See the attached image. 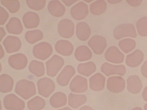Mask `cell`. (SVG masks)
<instances>
[{
	"label": "cell",
	"mask_w": 147,
	"mask_h": 110,
	"mask_svg": "<svg viewBox=\"0 0 147 110\" xmlns=\"http://www.w3.org/2000/svg\"><path fill=\"white\" fill-rule=\"evenodd\" d=\"M15 92L25 100L35 95L36 94V88L34 82L27 79L18 81L15 87Z\"/></svg>",
	"instance_id": "cell-1"
},
{
	"label": "cell",
	"mask_w": 147,
	"mask_h": 110,
	"mask_svg": "<svg viewBox=\"0 0 147 110\" xmlns=\"http://www.w3.org/2000/svg\"><path fill=\"white\" fill-rule=\"evenodd\" d=\"M113 36L116 40H120L124 37L136 38L137 33L135 27L132 24L125 23L118 25L113 30Z\"/></svg>",
	"instance_id": "cell-2"
},
{
	"label": "cell",
	"mask_w": 147,
	"mask_h": 110,
	"mask_svg": "<svg viewBox=\"0 0 147 110\" xmlns=\"http://www.w3.org/2000/svg\"><path fill=\"white\" fill-rule=\"evenodd\" d=\"M65 64V60L61 56L55 54L46 62L47 74L51 77L56 76Z\"/></svg>",
	"instance_id": "cell-3"
},
{
	"label": "cell",
	"mask_w": 147,
	"mask_h": 110,
	"mask_svg": "<svg viewBox=\"0 0 147 110\" xmlns=\"http://www.w3.org/2000/svg\"><path fill=\"white\" fill-rule=\"evenodd\" d=\"M53 53V48L49 43L43 41L34 46L33 54L37 59L45 60L50 57Z\"/></svg>",
	"instance_id": "cell-4"
},
{
	"label": "cell",
	"mask_w": 147,
	"mask_h": 110,
	"mask_svg": "<svg viewBox=\"0 0 147 110\" xmlns=\"http://www.w3.org/2000/svg\"><path fill=\"white\" fill-rule=\"evenodd\" d=\"M38 94L45 98H48L55 91V82L50 78L45 77L39 79L37 82Z\"/></svg>",
	"instance_id": "cell-5"
},
{
	"label": "cell",
	"mask_w": 147,
	"mask_h": 110,
	"mask_svg": "<svg viewBox=\"0 0 147 110\" xmlns=\"http://www.w3.org/2000/svg\"><path fill=\"white\" fill-rule=\"evenodd\" d=\"M3 105L8 110H23L25 103L14 94H8L3 99Z\"/></svg>",
	"instance_id": "cell-6"
},
{
	"label": "cell",
	"mask_w": 147,
	"mask_h": 110,
	"mask_svg": "<svg viewBox=\"0 0 147 110\" xmlns=\"http://www.w3.org/2000/svg\"><path fill=\"white\" fill-rule=\"evenodd\" d=\"M58 31L62 38H70L75 32V24L70 19H62L58 25Z\"/></svg>",
	"instance_id": "cell-7"
},
{
	"label": "cell",
	"mask_w": 147,
	"mask_h": 110,
	"mask_svg": "<svg viewBox=\"0 0 147 110\" xmlns=\"http://www.w3.org/2000/svg\"><path fill=\"white\" fill-rule=\"evenodd\" d=\"M88 44L94 53L98 55L102 54L107 45L106 38L100 35L93 36L88 40Z\"/></svg>",
	"instance_id": "cell-8"
},
{
	"label": "cell",
	"mask_w": 147,
	"mask_h": 110,
	"mask_svg": "<svg viewBox=\"0 0 147 110\" xmlns=\"http://www.w3.org/2000/svg\"><path fill=\"white\" fill-rule=\"evenodd\" d=\"M106 86L108 90L111 92H122L125 88V80L121 76H111L108 78Z\"/></svg>",
	"instance_id": "cell-9"
},
{
	"label": "cell",
	"mask_w": 147,
	"mask_h": 110,
	"mask_svg": "<svg viewBox=\"0 0 147 110\" xmlns=\"http://www.w3.org/2000/svg\"><path fill=\"white\" fill-rule=\"evenodd\" d=\"M69 87L71 90L73 92H85L88 88V80L83 76L77 75L72 79Z\"/></svg>",
	"instance_id": "cell-10"
},
{
	"label": "cell",
	"mask_w": 147,
	"mask_h": 110,
	"mask_svg": "<svg viewBox=\"0 0 147 110\" xmlns=\"http://www.w3.org/2000/svg\"><path fill=\"white\" fill-rule=\"evenodd\" d=\"M9 65L16 70H22L26 67L28 60L25 54L18 53L11 55L8 60Z\"/></svg>",
	"instance_id": "cell-11"
},
{
	"label": "cell",
	"mask_w": 147,
	"mask_h": 110,
	"mask_svg": "<svg viewBox=\"0 0 147 110\" xmlns=\"http://www.w3.org/2000/svg\"><path fill=\"white\" fill-rule=\"evenodd\" d=\"M75 74L76 70L73 66L71 65H66L57 77L58 84L62 87L67 86Z\"/></svg>",
	"instance_id": "cell-12"
},
{
	"label": "cell",
	"mask_w": 147,
	"mask_h": 110,
	"mask_svg": "<svg viewBox=\"0 0 147 110\" xmlns=\"http://www.w3.org/2000/svg\"><path fill=\"white\" fill-rule=\"evenodd\" d=\"M70 13L71 16L76 20H83L88 15V6L84 2H78L71 8Z\"/></svg>",
	"instance_id": "cell-13"
},
{
	"label": "cell",
	"mask_w": 147,
	"mask_h": 110,
	"mask_svg": "<svg viewBox=\"0 0 147 110\" xmlns=\"http://www.w3.org/2000/svg\"><path fill=\"white\" fill-rule=\"evenodd\" d=\"M100 70L102 73L107 76L113 75L124 76L127 71L124 65H113L106 62L102 65Z\"/></svg>",
	"instance_id": "cell-14"
},
{
	"label": "cell",
	"mask_w": 147,
	"mask_h": 110,
	"mask_svg": "<svg viewBox=\"0 0 147 110\" xmlns=\"http://www.w3.org/2000/svg\"><path fill=\"white\" fill-rule=\"evenodd\" d=\"M105 58L108 62L114 63H121L124 61L125 55L117 47L112 46L106 50Z\"/></svg>",
	"instance_id": "cell-15"
},
{
	"label": "cell",
	"mask_w": 147,
	"mask_h": 110,
	"mask_svg": "<svg viewBox=\"0 0 147 110\" xmlns=\"http://www.w3.org/2000/svg\"><path fill=\"white\" fill-rule=\"evenodd\" d=\"M3 45L6 52L8 53H15L21 48L22 43L18 37L13 36H8L3 41Z\"/></svg>",
	"instance_id": "cell-16"
},
{
	"label": "cell",
	"mask_w": 147,
	"mask_h": 110,
	"mask_svg": "<svg viewBox=\"0 0 147 110\" xmlns=\"http://www.w3.org/2000/svg\"><path fill=\"white\" fill-rule=\"evenodd\" d=\"M105 77L102 74L96 73L89 79L90 88L93 91H102L105 88Z\"/></svg>",
	"instance_id": "cell-17"
},
{
	"label": "cell",
	"mask_w": 147,
	"mask_h": 110,
	"mask_svg": "<svg viewBox=\"0 0 147 110\" xmlns=\"http://www.w3.org/2000/svg\"><path fill=\"white\" fill-rule=\"evenodd\" d=\"M144 60V54L139 49L134 51L133 53L127 55L125 60L127 65L131 67H136L139 66Z\"/></svg>",
	"instance_id": "cell-18"
},
{
	"label": "cell",
	"mask_w": 147,
	"mask_h": 110,
	"mask_svg": "<svg viewBox=\"0 0 147 110\" xmlns=\"http://www.w3.org/2000/svg\"><path fill=\"white\" fill-rule=\"evenodd\" d=\"M24 25L28 29L35 28L39 25L40 17L35 12L29 11L26 13L22 18Z\"/></svg>",
	"instance_id": "cell-19"
},
{
	"label": "cell",
	"mask_w": 147,
	"mask_h": 110,
	"mask_svg": "<svg viewBox=\"0 0 147 110\" xmlns=\"http://www.w3.org/2000/svg\"><path fill=\"white\" fill-rule=\"evenodd\" d=\"M55 49L59 54L63 56H70L74 51V46L70 41L59 40L55 45Z\"/></svg>",
	"instance_id": "cell-20"
},
{
	"label": "cell",
	"mask_w": 147,
	"mask_h": 110,
	"mask_svg": "<svg viewBox=\"0 0 147 110\" xmlns=\"http://www.w3.org/2000/svg\"><path fill=\"white\" fill-rule=\"evenodd\" d=\"M142 87V82L137 75L131 76L127 79V88L129 92L138 94L141 91Z\"/></svg>",
	"instance_id": "cell-21"
},
{
	"label": "cell",
	"mask_w": 147,
	"mask_h": 110,
	"mask_svg": "<svg viewBox=\"0 0 147 110\" xmlns=\"http://www.w3.org/2000/svg\"><path fill=\"white\" fill-rule=\"evenodd\" d=\"M48 9L49 13L55 17H61L65 13L66 9L63 4L59 1H51L48 5Z\"/></svg>",
	"instance_id": "cell-22"
},
{
	"label": "cell",
	"mask_w": 147,
	"mask_h": 110,
	"mask_svg": "<svg viewBox=\"0 0 147 110\" xmlns=\"http://www.w3.org/2000/svg\"><path fill=\"white\" fill-rule=\"evenodd\" d=\"M76 35L81 41H86L91 34V29L89 25L85 22H80L76 26Z\"/></svg>",
	"instance_id": "cell-23"
},
{
	"label": "cell",
	"mask_w": 147,
	"mask_h": 110,
	"mask_svg": "<svg viewBox=\"0 0 147 110\" xmlns=\"http://www.w3.org/2000/svg\"><path fill=\"white\" fill-rule=\"evenodd\" d=\"M6 28L9 33L15 35L21 34L23 30L20 20L16 17L11 18L6 24Z\"/></svg>",
	"instance_id": "cell-24"
},
{
	"label": "cell",
	"mask_w": 147,
	"mask_h": 110,
	"mask_svg": "<svg viewBox=\"0 0 147 110\" xmlns=\"http://www.w3.org/2000/svg\"><path fill=\"white\" fill-rule=\"evenodd\" d=\"M75 57L78 61L84 62L91 59L92 57V53L87 46L80 45L76 49Z\"/></svg>",
	"instance_id": "cell-25"
},
{
	"label": "cell",
	"mask_w": 147,
	"mask_h": 110,
	"mask_svg": "<svg viewBox=\"0 0 147 110\" xmlns=\"http://www.w3.org/2000/svg\"><path fill=\"white\" fill-rule=\"evenodd\" d=\"M14 81L8 74H3L0 76V91L3 93L9 92L13 88Z\"/></svg>",
	"instance_id": "cell-26"
},
{
	"label": "cell",
	"mask_w": 147,
	"mask_h": 110,
	"mask_svg": "<svg viewBox=\"0 0 147 110\" xmlns=\"http://www.w3.org/2000/svg\"><path fill=\"white\" fill-rule=\"evenodd\" d=\"M67 96L62 92L55 93L50 99L51 105L55 108H58L64 106L67 103Z\"/></svg>",
	"instance_id": "cell-27"
},
{
	"label": "cell",
	"mask_w": 147,
	"mask_h": 110,
	"mask_svg": "<svg viewBox=\"0 0 147 110\" xmlns=\"http://www.w3.org/2000/svg\"><path fill=\"white\" fill-rule=\"evenodd\" d=\"M87 100V97L84 94L70 93L68 95V105L73 108H78L80 106L85 104Z\"/></svg>",
	"instance_id": "cell-28"
},
{
	"label": "cell",
	"mask_w": 147,
	"mask_h": 110,
	"mask_svg": "<svg viewBox=\"0 0 147 110\" xmlns=\"http://www.w3.org/2000/svg\"><path fill=\"white\" fill-rule=\"evenodd\" d=\"M107 8L106 1L98 0L93 2L90 5V11L95 16H99L105 13Z\"/></svg>",
	"instance_id": "cell-29"
},
{
	"label": "cell",
	"mask_w": 147,
	"mask_h": 110,
	"mask_svg": "<svg viewBox=\"0 0 147 110\" xmlns=\"http://www.w3.org/2000/svg\"><path fill=\"white\" fill-rule=\"evenodd\" d=\"M78 73L85 76H90L96 70V65L93 62L80 63L78 66Z\"/></svg>",
	"instance_id": "cell-30"
},
{
	"label": "cell",
	"mask_w": 147,
	"mask_h": 110,
	"mask_svg": "<svg viewBox=\"0 0 147 110\" xmlns=\"http://www.w3.org/2000/svg\"><path fill=\"white\" fill-rule=\"evenodd\" d=\"M28 69L31 73L37 77H41L45 74L44 63L39 61H31L29 65Z\"/></svg>",
	"instance_id": "cell-31"
},
{
	"label": "cell",
	"mask_w": 147,
	"mask_h": 110,
	"mask_svg": "<svg viewBox=\"0 0 147 110\" xmlns=\"http://www.w3.org/2000/svg\"><path fill=\"white\" fill-rule=\"evenodd\" d=\"M46 102L44 99L37 96L28 101L27 106L30 110H41L45 106Z\"/></svg>",
	"instance_id": "cell-32"
},
{
	"label": "cell",
	"mask_w": 147,
	"mask_h": 110,
	"mask_svg": "<svg viewBox=\"0 0 147 110\" xmlns=\"http://www.w3.org/2000/svg\"><path fill=\"white\" fill-rule=\"evenodd\" d=\"M26 40L30 44H34L43 38V33L40 30H34L27 31L25 35Z\"/></svg>",
	"instance_id": "cell-33"
},
{
	"label": "cell",
	"mask_w": 147,
	"mask_h": 110,
	"mask_svg": "<svg viewBox=\"0 0 147 110\" xmlns=\"http://www.w3.org/2000/svg\"><path fill=\"white\" fill-rule=\"evenodd\" d=\"M118 46L122 51L125 53H128L135 48L136 43L132 38H125L119 41Z\"/></svg>",
	"instance_id": "cell-34"
},
{
	"label": "cell",
	"mask_w": 147,
	"mask_h": 110,
	"mask_svg": "<svg viewBox=\"0 0 147 110\" xmlns=\"http://www.w3.org/2000/svg\"><path fill=\"white\" fill-rule=\"evenodd\" d=\"M1 3L11 13H14L18 12L20 7V3L18 0H2L1 1Z\"/></svg>",
	"instance_id": "cell-35"
},
{
	"label": "cell",
	"mask_w": 147,
	"mask_h": 110,
	"mask_svg": "<svg viewBox=\"0 0 147 110\" xmlns=\"http://www.w3.org/2000/svg\"><path fill=\"white\" fill-rule=\"evenodd\" d=\"M138 34L142 37L147 36V17L144 16L138 19L136 24Z\"/></svg>",
	"instance_id": "cell-36"
},
{
	"label": "cell",
	"mask_w": 147,
	"mask_h": 110,
	"mask_svg": "<svg viewBox=\"0 0 147 110\" xmlns=\"http://www.w3.org/2000/svg\"><path fill=\"white\" fill-rule=\"evenodd\" d=\"M26 3L28 7L30 9L40 11L44 8L46 1L45 0H27Z\"/></svg>",
	"instance_id": "cell-37"
},
{
	"label": "cell",
	"mask_w": 147,
	"mask_h": 110,
	"mask_svg": "<svg viewBox=\"0 0 147 110\" xmlns=\"http://www.w3.org/2000/svg\"><path fill=\"white\" fill-rule=\"evenodd\" d=\"M9 17L7 11L2 6H0V24L3 25L6 23Z\"/></svg>",
	"instance_id": "cell-38"
},
{
	"label": "cell",
	"mask_w": 147,
	"mask_h": 110,
	"mask_svg": "<svg viewBox=\"0 0 147 110\" xmlns=\"http://www.w3.org/2000/svg\"><path fill=\"white\" fill-rule=\"evenodd\" d=\"M141 73L143 76L147 78V60L141 66Z\"/></svg>",
	"instance_id": "cell-39"
},
{
	"label": "cell",
	"mask_w": 147,
	"mask_h": 110,
	"mask_svg": "<svg viewBox=\"0 0 147 110\" xmlns=\"http://www.w3.org/2000/svg\"><path fill=\"white\" fill-rule=\"evenodd\" d=\"M127 3H128V5H131L132 6H138L141 5V3H142V1H140V0H137V1H127Z\"/></svg>",
	"instance_id": "cell-40"
},
{
	"label": "cell",
	"mask_w": 147,
	"mask_h": 110,
	"mask_svg": "<svg viewBox=\"0 0 147 110\" xmlns=\"http://www.w3.org/2000/svg\"><path fill=\"white\" fill-rule=\"evenodd\" d=\"M62 2L65 3V5L67 6H70L72 5L73 4L75 3L77 1H71V0H63Z\"/></svg>",
	"instance_id": "cell-41"
},
{
	"label": "cell",
	"mask_w": 147,
	"mask_h": 110,
	"mask_svg": "<svg viewBox=\"0 0 147 110\" xmlns=\"http://www.w3.org/2000/svg\"><path fill=\"white\" fill-rule=\"evenodd\" d=\"M142 98L145 101H147V86L144 88L142 94Z\"/></svg>",
	"instance_id": "cell-42"
},
{
	"label": "cell",
	"mask_w": 147,
	"mask_h": 110,
	"mask_svg": "<svg viewBox=\"0 0 147 110\" xmlns=\"http://www.w3.org/2000/svg\"><path fill=\"white\" fill-rule=\"evenodd\" d=\"M0 30H1V41L3 39V37H5V35H6V32L5 31V30L3 27H1Z\"/></svg>",
	"instance_id": "cell-43"
},
{
	"label": "cell",
	"mask_w": 147,
	"mask_h": 110,
	"mask_svg": "<svg viewBox=\"0 0 147 110\" xmlns=\"http://www.w3.org/2000/svg\"><path fill=\"white\" fill-rule=\"evenodd\" d=\"M5 55V51L3 50V48L2 45L0 44V58L2 59Z\"/></svg>",
	"instance_id": "cell-44"
},
{
	"label": "cell",
	"mask_w": 147,
	"mask_h": 110,
	"mask_svg": "<svg viewBox=\"0 0 147 110\" xmlns=\"http://www.w3.org/2000/svg\"><path fill=\"white\" fill-rule=\"evenodd\" d=\"M79 110H93V109L89 106L85 105L80 108Z\"/></svg>",
	"instance_id": "cell-45"
},
{
	"label": "cell",
	"mask_w": 147,
	"mask_h": 110,
	"mask_svg": "<svg viewBox=\"0 0 147 110\" xmlns=\"http://www.w3.org/2000/svg\"><path fill=\"white\" fill-rule=\"evenodd\" d=\"M107 2L111 3V4L114 5V4H117V3H120V2H121V1H113V0H112V1H107Z\"/></svg>",
	"instance_id": "cell-46"
},
{
	"label": "cell",
	"mask_w": 147,
	"mask_h": 110,
	"mask_svg": "<svg viewBox=\"0 0 147 110\" xmlns=\"http://www.w3.org/2000/svg\"><path fill=\"white\" fill-rule=\"evenodd\" d=\"M73 110L71 109L69 107H65V108H63L60 109H59V110Z\"/></svg>",
	"instance_id": "cell-47"
},
{
	"label": "cell",
	"mask_w": 147,
	"mask_h": 110,
	"mask_svg": "<svg viewBox=\"0 0 147 110\" xmlns=\"http://www.w3.org/2000/svg\"><path fill=\"white\" fill-rule=\"evenodd\" d=\"M131 110H143L141 108V107H135L134 108L132 109Z\"/></svg>",
	"instance_id": "cell-48"
},
{
	"label": "cell",
	"mask_w": 147,
	"mask_h": 110,
	"mask_svg": "<svg viewBox=\"0 0 147 110\" xmlns=\"http://www.w3.org/2000/svg\"><path fill=\"white\" fill-rule=\"evenodd\" d=\"M144 110H147V103L144 105Z\"/></svg>",
	"instance_id": "cell-49"
},
{
	"label": "cell",
	"mask_w": 147,
	"mask_h": 110,
	"mask_svg": "<svg viewBox=\"0 0 147 110\" xmlns=\"http://www.w3.org/2000/svg\"><path fill=\"white\" fill-rule=\"evenodd\" d=\"M85 2H88V3H90L91 2H92V1H85Z\"/></svg>",
	"instance_id": "cell-50"
}]
</instances>
